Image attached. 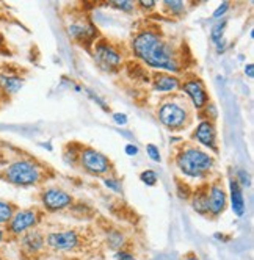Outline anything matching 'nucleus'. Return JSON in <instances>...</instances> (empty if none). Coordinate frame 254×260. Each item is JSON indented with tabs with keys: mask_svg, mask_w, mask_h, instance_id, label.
<instances>
[{
	"mask_svg": "<svg viewBox=\"0 0 254 260\" xmlns=\"http://www.w3.org/2000/svg\"><path fill=\"white\" fill-rule=\"evenodd\" d=\"M38 222V215L35 210H19L13 215L8 222V232L13 235H22L28 232Z\"/></svg>",
	"mask_w": 254,
	"mask_h": 260,
	"instance_id": "423d86ee",
	"label": "nucleus"
},
{
	"mask_svg": "<svg viewBox=\"0 0 254 260\" xmlns=\"http://www.w3.org/2000/svg\"><path fill=\"white\" fill-rule=\"evenodd\" d=\"M195 138L203 146L210 147V149H216V146H215V140H216L215 127L210 121H203V122L198 124L196 132H195Z\"/></svg>",
	"mask_w": 254,
	"mask_h": 260,
	"instance_id": "f8f14e48",
	"label": "nucleus"
},
{
	"mask_svg": "<svg viewBox=\"0 0 254 260\" xmlns=\"http://www.w3.org/2000/svg\"><path fill=\"white\" fill-rule=\"evenodd\" d=\"M187 110L185 107L179 105L177 102H165L158 108V119L160 122L168 127L170 130H177L184 127L187 122Z\"/></svg>",
	"mask_w": 254,
	"mask_h": 260,
	"instance_id": "20e7f679",
	"label": "nucleus"
},
{
	"mask_svg": "<svg viewBox=\"0 0 254 260\" xmlns=\"http://www.w3.org/2000/svg\"><path fill=\"white\" fill-rule=\"evenodd\" d=\"M41 177V171L33 161L28 160H17L11 163L5 170V179L10 183L21 185V187H27V185H35Z\"/></svg>",
	"mask_w": 254,
	"mask_h": 260,
	"instance_id": "7ed1b4c3",
	"label": "nucleus"
},
{
	"mask_svg": "<svg viewBox=\"0 0 254 260\" xmlns=\"http://www.w3.org/2000/svg\"><path fill=\"white\" fill-rule=\"evenodd\" d=\"M24 85V80L17 76H0V86L5 92H10V94H14L17 92Z\"/></svg>",
	"mask_w": 254,
	"mask_h": 260,
	"instance_id": "dca6fc26",
	"label": "nucleus"
},
{
	"mask_svg": "<svg viewBox=\"0 0 254 260\" xmlns=\"http://www.w3.org/2000/svg\"><path fill=\"white\" fill-rule=\"evenodd\" d=\"M207 204L209 212L212 215H220L226 207V193L220 185H212L207 191Z\"/></svg>",
	"mask_w": 254,
	"mask_h": 260,
	"instance_id": "9b49d317",
	"label": "nucleus"
},
{
	"mask_svg": "<svg viewBox=\"0 0 254 260\" xmlns=\"http://www.w3.org/2000/svg\"><path fill=\"white\" fill-rule=\"evenodd\" d=\"M182 91L192 99V102L196 108H203L207 104V92L204 89V85L199 80L185 82L182 85Z\"/></svg>",
	"mask_w": 254,
	"mask_h": 260,
	"instance_id": "9d476101",
	"label": "nucleus"
},
{
	"mask_svg": "<svg viewBox=\"0 0 254 260\" xmlns=\"http://www.w3.org/2000/svg\"><path fill=\"white\" fill-rule=\"evenodd\" d=\"M228 8H229V4H228V2H223L218 8L215 10V13H213V17H215V19H218V17H221V16L228 11Z\"/></svg>",
	"mask_w": 254,
	"mask_h": 260,
	"instance_id": "393cba45",
	"label": "nucleus"
},
{
	"mask_svg": "<svg viewBox=\"0 0 254 260\" xmlns=\"http://www.w3.org/2000/svg\"><path fill=\"white\" fill-rule=\"evenodd\" d=\"M185 260H198V258H196V257H193V255H192V257H187V258H185Z\"/></svg>",
	"mask_w": 254,
	"mask_h": 260,
	"instance_id": "473e14b6",
	"label": "nucleus"
},
{
	"mask_svg": "<svg viewBox=\"0 0 254 260\" xmlns=\"http://www.w3.org/2000/svg\"><path fill=\"white\" fill-rule=\"evenodd\" d=\"M115 258L116 260H135L131 254H127V252H116V255H115Z\"/></svg>",
	"mask_w": 254,
	"mask_h": 260,
	"instance_id": "c85d7f7f",
	"label": "nucleus"
},
{
	"mask_svg": "<svg viewBox=\"0 0 254 260\" xmlns=\"http://www.w3.org/2000/svg\"><path fill=\"white\" fill-rule=\"evenodd\" d=\"M71 204H72L71 194L58 188H50L43 194V206L49 210H61L71 206Z\"/></svg>",
	"mask_w": 254,
	"mask_h": 260,
	"instance_id": "1a4fd4ad",
	"label": "nucleus"
},
{
	"mask_svg": "<svg viewBox=\"0 0 254 260\" xmlns=\"http://www.w3.org/2000/svg\"><path fill=\"white\" fill-rule=\"evenodd\" d=\"M80 161H82L83 168L89 173H93V174H105L112 168L110 160H108L104 154H101L94 149L82 151Z\"/></svg>",
	"mask_w": 254,
	"mask_h": 260,
	"instance_id": "39448f33",
	"label": "nucleus"
},
{
	"mask_svg": "<svg viewBox=\"0 0 254 260\" xmlns=\"http://www.w3.org/2000/svg\"><path fill=\"white\" fill-rule=\"evenodd\" d=\"M245 74H246L249 79H252L254 77V66L252 64H246L245 66Z\"/></svg>",
	"mask_w": 254,
	"mask_h": 260,
	"instance_id": "7c9ffc66",
	"label": "nucleus"
},
{
	"mask_svg": "<svg viewBox=\"0 0 254 260\" xmlns=\"http://www.w3.org/2000/svg\"><path fill=\"white\" fill-rule=\"evenodd\" d=\"M193 209L198 212V213H201V215H206L209 213V204H207V191H203V190H199L195 193L193 196Z\"/></svg>",
	"mask_w": 254,
	"mask_h": 260,
	"instance_id": "f3484780",
	"label": "nucleus"
},
{
	"mask_svg": "<svg viewBox=\"0 0 254 260\" xmlns=\"http://www.w3.org/2000/svg\"><path fill=\"white\" fill-rule=\"evenodd\" d=\"M116 8L124 10V11H131L134 8V2H129V0H116V2H112Z\"/></svg>",
	"mask_w": 254,
	"mask_h": 260,
	"instance_id": "b1692460",
	"label": "nucleus"
},
{
	"mask_svg": "<svg viewBox=\"0 0 254 260\" xmlns=\"http://www.w3.org/2000/svg\"><path fill=\"white\" fill-rule=\"evenodd\" d=\"M0 260H2V258H0Z\"/></svg>",
	"mask_w": 254,
	"mask_h": 260,
	"instance_id": "72a5a7b5",
	"label": "nucleus"
},
{
	"mask_svg": "<svg viewBox=\"0 0 254 260\" xmlns=\"http://www.w3.org/2000/svg\"><path fill=\"white\" fill-rule=\"evenodd\" d=\"M2 241H4V231L0 228V245H2Z\"/></svg>",
	"mask_w": 254,
	"mask_h": 260,
	"instance_id": "2f4dec72",
	"label": "nucleus"
},
{
	"mask_svg": "<svg viewBox=\"0 0 254 260\" xmlns=\"http://www.w3.org/2000/svg\"><path fill=\"white\" fill-rule=\"evenodd\" d=\"M225 27H226V21L220 22V24H216L213 28H212V40L213 43H220L221 41V36L225 33Z\"/></svg>",
	"mask_w": 254,
	"mask_h": 260,
	"instance_id": "aec40b11",
	"label": "nucleus"
},
{
	"mask_svg": "<svg viewBox=\"0 0 254 260\" xmlns=\"http://www.w3.org/2000/svg\"><path fill=\"white\" fill-rule=\"evenodd\" d=\"M176 163L179 166V170L182 171L188 177H201L204 173H207L213 166V158L203 152L201 149L196 147H188V149L182 151L177 158Z\"/></svg>",
	"mask_w": 254,
	"mask_h": 260,
	"instance_id": "f03ea898",
	"label": "nucleus"
},
{
	"mask_svg": "<svg viewBox=\"0 0 254 260\" xmlns=\"http://www.w3.org/2000/svg\"><path fill=\"white\" fill-rule=\"evenodd\" d=\"M146 152H148V155H149L151 160H154V161H160V160H162L160 151H158V147H157V146L148 144V146H146Z\"/></svg>",
	"mask_w": 254,
	"mask_h": 260,
	"instance_id": "4be33fe9",
	"label": "nucleus"
},
{
	"mask_svg": "<svg viewBox=\"0 0 254 260\" xmlns=\"http://www.w3.org/2000/svg\"><path fill=\"white\" fill-rule=\"evenodd\" d=\"M113 119H115V122L119 124V125H125V124H127V116H125L124 113H115V115H113Z\"/></svg>",
	"mask_w": 254,
	"mask_h": 260,
	"instance_id": "bb28decb",
	"label": "nucleus"
},
{
	"mask_svg": "<svg viewBox=\"0 0 254 260\" xmlns=\"http://www.w3.org/2000/svg\"><path fill=\"white\" fill-rule=\"evenodd\" d=\"M152 86L157 92H171L179 88V80L168 72H157L152 80Z\"/></svg>",
	"mask_w": 254,
	"mask_h": 260,
	"instance_id": "ddd939ff",
	"label": "nucleus"
},
{
	"mask_svg": "<svg viewBox=\"0 0 254 260\" xmlns=\"http://www.w3.org/2000/svg\"><path fill=\"white\" fill-rule=\"evenodd\" d=\"M47 245L57 251H68L74 249L79 245V237L74 231H65V232H52L46 238Z\"/></svg>",
	"mask_w": 254,
	"mask_h": 260,
	"instance_id": "6e6552de",
	"label": "nucleus"
},
{
	"mask_svg": "<svg viewBox=\"0 0 254 260\" xmlns=\"http://www.w3.org/2000/svg\"><path fill=\"white\" fill-rule=\"evenodd\" d=\"M96 63L105 71H115L121 64V55L108 44H98L94 50Z\"/></svg>",
	"mask_w": 254,
	"mask_h": 260,
	"instance_id": "0eeeda50",
	"label": "nucleus"
},
{
	"mask_svg": "<svg viewBox=\"0 0 254 260\" xmlns=\"http://www.w3.org/2000/svg\"><path fill=\"white\" fill-rule=\"evenodd\" d=\"M229 188H231V206H232V210L237 216H243L245 213V199H243V193H242V188L237 180H231L229 183Z\"/></svg>",
	"mask_w": 254,
	"mask_h": 260,
	"instance_id": "4468645a",
	"label": "nucleus"
},
{
	"mask_svg": "<svg viewBox=\"0 0 254 260\" xmlns=\"http://www.w3.org/2000/svg\"><path fill=\"white\" fill-rule=\"evenodd\" d=\"M104 183L107 185L108 188L113 190V191H116V193H119V191L122 190V187H121V183H119V180H118V179H105V180H104Z\"/></svg>",
	"mask_w": 254,
	"mask_h": 260,
	"instance_id": "5701e85b",
	"label": "nucleus"
},
{
	"mask_svg": "<svg viewBox=\"0 0 254 260\" xmlns=\"http://www.w3.org/2000/svg\"><path fill=\"white\" fill-rule=\"evenodd\" d=\"M140 179H141L143 183H146V185H149V187H152V185H155V182H157V174L154 171L148 170V171L141 173Z\"/></svg>",
	"mask_w": 254,
	"mask_h": 260,
	"instance_id": "412c9836",
	"label": "nucleus"
},
{
	"mask_svg": "<svg viewBox=\"0 0 254 260\" xmlns=\"http://www.w3.org/2000/svg\"><path fill=\"white\" fill-rule=\"evenodd\" d=\"M14 215V207L10 202L0 199V224H8Z\"/></svg>",
	"mask_w": 254,
	"mask_h": 260,
	"instance_id": "a211bd4d",
	"label": "nucleus"
},
{
	"mask_svg": "<svg viewBox=\"0 0 254 260\" xmlns=\"http://www.w3.org/2000/svg\"><path fill=\"white\" fill-rule=\"evenodd\" d=\"M125 154L127 155H131V157H135L138 154V147L134 146V144H127L125 146Z\"/></svg>",
	"mask_w": 254,
	"mask_h": 260,
	"instance_id": "cd10ccee",
	"label": "nucleus"
},
{
	"mask_svg": "<svg viewBox=\"0 0 254 260\" xmlns=\"http://www.w3.org/2000/svg\"><path fill=\"white\" fill-rule=\"evenodd\" d=\"M132 49L138 58L155 69L176 72L179 69L171 46L154 31H141L132 41Z\"/></svg>",
	"mask_w": 254,
	"mask_h": 260,
	"instance_id": "f257e3e1",
	"label": "nucleus"
},
{
	"mask_svg": "<svg viewBox=\"0 0 254 260\" xmlns=\"http://www.w3.org/2000/svg\"><path fill=\"white\" fill-rule=\"evenodd\" d=\"M140 5L143 8H154L155 7V2H154V0H141Z\"/></svg>",
	"mask_w": 254,
	"mask_h": 260,
	"instance_id": "c756f323",
	"label": "nucleus"
},
{
	"mask_svg": "<svg viewBox=\"0 0 254 260\" xmlns=\"http://www.w3.org/2000/svg\"><path fill=\"white\" fill-rule=\"evenodd\" d=\"M239 179H240V182H242L243 187H249V183H251V180H249V174H248L245 170H240V171H239Z\"/></svg>",
	"mask_w": 254,
	"mask_h": 260,
	"instance_id": "a878e982",
	"label": "nucleus"
},
{
	"mask_svg": "<svg viewBox=\"0 0 254 260\" xmlns=\"http://www.w3.org/2000/svg\"><path fill=\"white\" fill-rule=\"evenodd\" d=\"M163 4H165V7L170 11H173L174 14H180V13L185 10L184 2H180V0H167V2H163Z\"/></svg>",
	"mask_w": 254,
	"mask_h": 260,
	"instance_id": "6ab92c4d",
	"label": "nucleus"
},
{
	"mask_svg": "<svg viewBox=\"0 0 254 260\" xmlns=\"http://www.w3.org/2000/svg\"><path fill=\"white\" fill-rule=\"evenodd\" d=\"M44 237L38 231H28L21 238V245L27 252H38L44 246Z\"/></svg>",
	"mask_w": 254,
	"mask_h": 260,
	"instance_id": "2eb2a0df",
	"label": "nucleus"
}]
</instances>
